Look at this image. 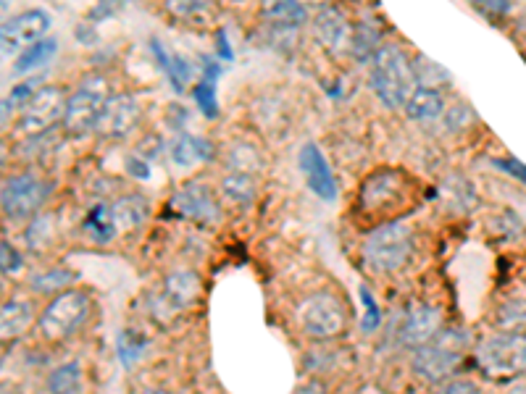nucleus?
Listing matches in <instances>:
<instances>
[{
  "label": "nucleus",
  "mask_w": 526,
  "mask_h": 394,
  "mask_svg": "<svg viewBox=\"0 0 526 394\" xmlns=\"http://www.w3.org/2000/svg\"><path fill=\"white\" fill-rule=\"evenodd\" d=\"M371 87L384 108L390 111L406 108L411 92L416 90L413 58H408L406 50L398 45H382L371 61Z\"/></svg>",
  "instance_id": "nucleus-1"
},
{
  "label": "nucleus",
  "mask_w": 526,
  "mask_h": 394,
  "mask_svg": "<svg viewBox=\"0 0 526 394\" xmlns=\"http://www.w3.org/2000/svg\"><path fill=\"white\" fill-rule=\"evenodd\" d=\"M477 368L490 381H513L526 373V334L524 331H498L482 339L474 350Z\"/></svg>",
  "instance_id": "nucleus-2"
},
{
  "label": "nucleus",
  "mask_w": 526,
  "mask_h": 394,
  "mask_svg": "<svg viewBox=\"0 0 526 394\" xmlns=\"http://www.w3.org/2000/svg\"><path fill=\"white\" fill-rule=\"evenodd\" d=\"M413 255V229L406 221H390L366 237L363 258L377 274H395L411 261Z\"/></svg>",
  "instance_id": "nucleus-3"
},
{
  "label": "nucleus",
  "mask_w": 526,
  "mask_h": 394,
  "mask_svg": "<svg viewBox=\"0 0 526 394\" xmlns=\"http://www.w3.org/2000/svg\"><path fill=\"white\" fill-rule=\"evenodd\" d=\"M469 345L466 334L458 329H442L429 345L413 350L411 368L419 379L437 384L453 376V371L463 363V350Z\"/></svg>",
  "instance_id": "nucleus-4"
},
{
  "label": "nucleus",
  "mask_w": 526,
  "mask_h": 394,
  "mask_svg": "<svg viewBox=\"0 0 526 394\" xmlns=\"http://www.w3.org/2000/svg\"><path fill=\"white\" fill-rule=\"evenodd\" d=\"M298 324L313 339H337L348 329V313L340 297L329 292L308 295L298 308Z\"/></svg>",
  "instance_id": "nucleus-5"
},
{
  "label": "nucleus",
  "mask_w": 526,
  "mask_h": 394,
  "mask_svg": "<svg viewBox=\"0 0 526 394\" xmlns=\"http://www.w3.org/2000/svg\"><path fill=\"white\" fill-rule=\"evenodd\" d=\"M66 95L61 87H40L32 95L27 106L22 108L19 124H16V134L24 140H35V137H45L50 129L64 124L66 113Z\"/></svg>",
  "instance_id": "nucleus-6"
},
{
  "label": "nucleus",
  "mask_w": 526,
  "mask_h": 394,
  "mask_svg": "<svg viewBox=\"0 0 526 394\" xmlns=\"http://www.w3.org/2000/svg\"><path fill=\"white\" fill-rule=\"evenodd\" d=\"M108 98H111V95H108V87L100 77H90L87 82H82L79 90L74 92V95H69V100H66L64 124H61L64 132L74 134V137L95 132L100 113H103V106H106Z\"/></svg>",
  "instance_id": "nucleus-7"
},
{
  "label": "nucleus",
  "mask_w": 526,
  "mask_h": 394,
  "mask_svg": "<svg viewBox=\"0 0 526 394\" xmlns=\"http://www.w3.org/2000/svg\"><path fill=\"white\" fill-rule=\"evenodd\" d=\"M87 313H90V300H87L85 292L69 289V292H61V295L53 297V303L43 310L37 326H40V334L56 345V342H64L66 337H72L74 331L82 326Z\"/></svg>",
  "instance_id": "nucleus-8"
},
{
  "label": "nucleus",
  "mask_w": 526,
  "mask_h": 394,
  "mask_svg": "<svg viewBox=\"0 0 526 394\" xmlns=\"http://www.w3.org/2000/svg\"><path fill=\"white\" fill-rule=\"evenodd\" d=\"M50 184L40 182L32 174H16L8 176L3 182V213L11 221H29L32 216H37V211L43 208V203L48 200Z\"/></svg>",
  "instance_id": "nucleus-9"
},
{
  "label": "nucleus",
  "mask_w": 526,
  "mask_h": 394,
  "mask_svg": "<svg viewBox=\"0 0 526 394\" xmlns=\"http://www.w3.org/2000/svg\"><path fill=\"white\" fill-rule=\"evenodd\" d=\"M53 27L50 16L40 8H32V11H24V14L14 16L3 22L0 29V45H3V56H19L22 50L32 48L35 43L45 40Z\"/></svg>",
  "instance_id": "nucleus-10"
},
{
  "label": "nucleus",
  "mask_w": 526,
  "mask_h": 394,
  "mask_svg": "<svg viewBox=\"0 0 526 394\" xmlns=\"http://www.w3.org/2000/svg\"><path fill=\"white\" fill-rule=\"evenodd\" d=\"M140 116H143V106L135 95H127V92L111 95L100 113L95 134H100L103 140H121L140 124Z\"/></svg>",
  "instance_id": "nucleus-11"
},
{
  "label": "nucleus",
  "mask_w": 526,
  "mask_h": 394,
  "mask_svg": "<svg viewBox=\"0 0 526 394\" xmlns=\"http://www.w3.org/2000/svg\"><path fill=\"white\" fill-rule=\"evenodd\" d=\"M353 35L356 27L335 6H321L313 16V37L319 40L321 48H327L335 56L353 53Z\"/></svg>",
  "instance_id": "nucleus-12"
},
{
  "label": "nucleus",
  "mask_w": 526,
  "mask_h": 394,
  "mask_svg": "<svg viewBox=\"0 0 526 394\" xmlns=\"http://www.w3.org/2000/svg\"><path fill=\"white\" fill-rule=\"evenodd\" d=\"M171 211L198 224H216L221 216L214 192L203 182H187L185 187H179L171 197Z\"/></svg>",
  "instance_id": "nucleus-13"
},
{
  "label": "nucleus",
  "mask_w": 526,
  "mask_h": 394,
  "mask_svg": "<svg viewBox=\"0 0 526 394\" xmlns=\"http://www.w3.org/2000/svg\"><path fill=\"white\" fill-rule=\"evenodd\" d=\"M440 331H442L440 308H432V305H416L413 310H408L406 321L400 326V345L408 347V350H419V347L429 345Z\"/></svg>",
  "instance_id": "nucleus-14"
},
{
  "label": "nucleus",
  "mask_w": 526,
  "mask_h": 394,
  "mask_svg": "<svg viewBox=\"0 0 526 394\" xmlns=\"http://www.w3.org/2000/svg\"><path fill=\"white\" fill-rule=\"evenodd\" d=\"M300 169L306 174V182L311 187V192L321 197V200H327L332 203L337 197V182L335 176H332V169H329L327 158L319 150V145H313V142H306L303 148H300Z\"/></svg>",
  "instance_id": "nucleus-15"
},
{
  "label": "nucleus",
  "mask_w": 526,
  "mask_h": 394,
  "mask_svg": "<svg viewBox=\"0 0 526 394\" xmlns=\"http://www.w3.org/2000/svg\"><path fill=\"white\" fill-rule=\"evenodd\" d=\"M200 295V279L192 271H174L166 276L164 289H161V303L169 305L171 313L190 308Z\"/></svg>",
  "instance_id": "nucleus-16"
},
{
  "label": "nucleus",
  "mask_w": 526,
  "mask_h": 394,
  "mask_svg": "<svg viewBox=\"0 0 526 394\" xmlns=\"http://www.w3.org/2000/svg\"><path fill=\"white\" fill-rule=\"evenodd\" d=\"M171 161L179 169H190V166H198V163H208L214 161V145L206 140V137H195V134L179 132L177 140L171 142L169 148Z\"/></svg>",
  "instance_id": "nucleus-17"
},
{
  "label": "nucleus",
  "mask_w": 526,
  "mask_h": 394,
  "mask_svg": "<svg viewBox=\"0 0 526 394\" xmlns=\"http://www.w3.org/2000/svg\"><path fill=\"white\" fill-rule=\"evenodd\" d=\"M150 50H153L156 64L161 66V71H164L166 79H169V85L174 87V92L182 95V92L190 87V79H192V69L185 61V56H179V53H174L171 48H166L158 37H150Z\"/></svg>",
  "instance_id": "nucleus-18"
},
{
  "label": "nucleus",
  "mask_w": 526,
  "mask_h": 394,
  "mask_svg": "<svg viewBox=\"0 0 526 394\" xmlns=\"http://www.w3.org/2000/svg\"><path fill=\"white\" fill-rule=\"evenodd\" d=\"M221 79V61L211 56H203V74H200V82L192 87V98L198 103L200 113L206 119H216L219 116V98H216V85Z\"/></svg>",
  "instance_id": "nucleus-19"
},
{
  "label": "nucleus",
  "mask_w": 526,
  "mask_h": 394,
  "mask_svg": "<svg viewBox=\"0 0 526 394\" xmlns=\"http://www.w3.org/2000/svg\"><path fill=\"white\" fill-rule=\"evenodd\" d=\"M263 16L277 32H298L308 22L306 6L298 0H263Z\"/></svg>",
  "instance_id": "nucleus-20"
},
{
  "label": "nucleus",
  "mask_w": 526,
  "mask_h": 394,
  "mask_svg": "<svg viewBox=\"0 0 526 394\" xmlns=\"http://www.w3.org/2000/svg\"><path fill=\"white\" fill-rule=\"evenodd\" d=\"M403 111H406V116L411 121L432 124V121L445 116V98H442V92L434 90V87H416Z\"/></svg>",
  "instance_id": "nucleus-21"
},
{
  "label": "nucleus",
  "mask_w": 526,
  "mask_h": 394,
  "mask_svg": "<svg viewBox=\"0 0 526 394\" xmlns=\"http://www.w3.org/2000/svg\"><path fill=\"white\" fill-rule=\"evenodd\" d=\"M32 305L24 303V300H6L3 303V310H0V334L3 339H16L19 334L29 329L32 324Z\"/></svg>",
  "instance_id": "nucleus-22"
},
{
  "label": "nucleus",
  "mask_w": 526,
  "mask_h": 394,
  "mask_svg": "<svg viewBox=\"0 0 526 394\" xmlns=\"http://www.w3.org/2000/svg\"><path fill=\"white\" fill-rule=\"evenodd\" d=\"M82 226H85V232L90 234L95 242H100V245L111 242L116 234H119V226H116V216H114V205H108V203L93 205V211L87 213V219Z\"/></svg>",
  "instance_id": "nucleus-23"
},
{
  "label": "nucleus",
  "mask_w": 526,
  "mask_h": 394,
  "mask_svg": "<svg viewBox=\"0 0 526 394\" xmlns=\"http://www.w3.org/2000/svg\"><path fill=\"white\" fill-rule=\"evenodd\" d=\"M56 50H58L56 37H45V40L35 43L32 48L22 50L14 61V74L16 77H27V74H32L35 69L48 64L50 58L56 56Z\"/></svg>",
  "instance_id": "nucleus-24"
},
{
  "label": "nucleus",
  "mask_w": 526,
  "mask_h": 394,
  "mask_svg": "<svg viewBox=\"0 0 526 394\" xmlns=\"http://www.w3.org/2000/svg\"><path fill=\"white\" fill-rule=\"evenodd\" d=\"M77 282V274L69 271V268H50V271H43V274L32 276L29 282V289L37 292V295H61V292H69V287Z\"/></svg>",
  "instance_id": "nucleus-25"
},
{
  "label": "nucleus",
  "mask_w": 526,
  "mask_h": 394,
  "mask_svg": "<svg viewBox=\"0 0 526 394\" xmlns=\"http://www.w3.org/2000/svg\"><path fill=\"white\" fill-rule=\"evenodd\" d=\"M221 195L227 197L229 203L250 205L256 197V179H253V174L232 171L221 179Z\"/></svg>",
  "instance_id": "nucleus-26"
},
{
  "label": "nucleus",
  "mask_w": 526,
  "mask_h": 394,
  "mask_svg": "<svg viewBox=\"0 0 526 394\" xmlns=\"http://www.w3.org/2000/svg\"><path fill=\"white\" fill-rule=\"evenodd\" d=\"M114 216H116V226L121 229H135L145 221L148 216V203L143 200V195H127L116 200L114 205Z\"/></svg>",
  "instance_id": "nucleus-27"
},
{
  "label": "nucleus",
  "mask_w": 526,
  "mask_h": 394,
  "mask_svg": "<svg viewBox=\"0 0 526 394\" xmlns=\"http://www.w3.org/2000/svg\"><path fill=\"white\" fill-rule=\"evenodd\" d=\"M50 394H82V366L64 363L48 376Z\"/></svg>",
  "instance_id": "nucleus-28"
},
{
  "label": "nucleus",
  "mask_w": 526,
  "mask_h": 394,
  "mask_svg": "<svg viewBox=\"0 0 526 394\" xmlns=\"http://www.w3.org/2000/svg\"><path fill=\"white\" fill-rule=\"evenodd\" d=\"M413 77H416V87H440L450 85V74L442 69L440 64L429 61L427 56H416L413 58Z\"/></svg>",
  "instance_id": "nucleus-29"
},
{
  "label": "nucleus",
  "mask_w": 526,
  "mask_h": 394,
  "mask_svg": "<svg viewBox=\"0 0 526 394\" xmlns=\"http://www.w3.org/2000/svg\"><path fill=\"white\" fill-rule=\"evenodd\" d=\"M148 350V339L140 331L124 329L119 334V345H116V355H119L121 366L132 368L137 360L143 358V352Z\"/></svg>",
  "instance_id": "nucleus-30"
},
{
  "label": "nucleus",
  "mask_w": 526,
  "mask_h": 394,
  "mask_svg": "<svg viewBox=\"0 0 526 394\" xmlns=\"http://www.w3.org/2000/svg\"><path fill=\"white\" fill-rule=\"evenodd\" d=\"M379 48H382V43H379L377 29L366 22L358 24L356 35H353V56H356L358 61H374Z\"/></svg>",
  "instance_id": "nucleus-31"
},
{
  "label": "nucleus",
  "mask_w": 526,
  "mask_h": 394,
  "mask_svg": "<svg viewBox=\"0 0 526 394\" xmlns=\"http://www.w3.org/2000/svg\"><path fill=\"white\" fill-rule=\"evenodd\" d=\"M498 329L500 331H524L526 329V303L524 300H511L498 310Z\"/></svg>",
  "instance_id": "nucleus-32"
},
{
  "label": "nucleus",
  "mask_w": 526,
  "mask_h": 394,
  "mask_svg": "<svg viewBox=\"0 0 526 394\" xmlns=\"http://www.w3.org/2000/svg\"><path fill=\"white\" fill-rule=\"evenodd\" d=\"M466 3L477 8L490 22H500L513 11V0H466Z\"/></svg>",
  "instance_id": "nucleus-33"
},
{
  "label": "nucleus",
  "mask_w": 526,
  "mask_h": 394,
  "mask_svg": "<svg viewBox=\"0 0 526 394\" xmlns=\"http://www.w3.org/2000/svg\"><path fill=\"white\" fill-rule=\"evenodd\" d=\"M37 90H40V87H37L35 79H27V82H22V85H16L14 90H11V95L3 100V119L8 116V111H14V108H19V106L22 108L27 106Z\"/></svg>",
  "instance_id": "nucleus-34"
},
{
  "label": "nucleus",
  "mask_w": 526,
  "mask_h": 394,
  "mask_svg": "<svg viewBox=\"0 0 526 394\" xmlns=\"http://www.w3.org/2000/svg\"><path fill=\"white\" fill-rule=\"evenodd\" d=\"M214 0H164L166 11L177 19H190V16L203 14Z\"/></svg>",
  "instance_id": "nucleus-35"
},
{
  "label": "nucleus",
  "mask_w": 526,
  "mask_h": 394,
  "mask_svg": "<svg viewBox=\"0 0 526 394\" xmlns=\"http://www.w3.org/2000/svg\"><path fill=\"white\" fill-rule=\"evenodd\" d=\"M361 300H363V331H377L379 324H382V313H379L369 287H361Z\"/></svg>",
  "instance_id": "nucleus-36"
},
{
  "label": "nucleus",
  "mask_w": 526,
  "mask_h": 394,
  "mask_svg": "<svg viewBox=\"0 0 526 394\" xmlns=\"http://www.w3.org/2000/svg\"><path fill=\"white\" fill-rule=\"evenodd\" d=\"M0 258H3V261H0V266H3V276H14L22 271L24 266L22 255H19V250H16L8 240L0 242Z\"/></svg>",
  "instance_id": "nucleus-37"
},
{
  "label": "nucleus",
  "mask_w": 526,
  "mask_h": 394,
  "mask_svg": "<svg viewBox=\"0 0 526 394\" xmlns=\"http://www.w3.org/2000/svg\"><path fill=\"white\" fill-rule=\"evenodd\" d=\"M50 237H53V232H50L48 216H37V219H32V226H29L27 232L29 247H43Z\"/></svg>",
  "instance_id": "nucleus-38"
},
{
  "label": "nucleus",
  "mask_w": 526,
  "mask_h": 394,
  "mask_svg": "<svg viewBox=\"0 0 526 394\" xmlns=\"http://www.w3.org/2000/svg\"><path fill=\"white\" fill-rule=\"evenodd\" d=\"M492 166H495V169H500V171H505L508 176H513L516 182L526 184V166L521 161H516L513 155L511 158H498V161H492Z\"/></svg>",
  "instance_id": "nucleus-39"
},
{
  "label": "nucleus",
  "mask_w": 526,
  "mask_h": 394,
  "mask_svg": "<svg viewBox=\"0 0 526 394\" xmlns=\"http://www.w3.org/2000/svg\"><path fill=\"white\" fill-rule=\"evenodd\" d=\"M434 394H482V389H479L474 381L453 379V381H445V384H442Z\"/></svg>",
  "instance_id": "nucleus-40"
},
{
  "label": "nucleus",
  "mask_w": 526,
  "mask_h": 394,
  "mask_svg": "<svg viewBox=\"0 0 526 394\" xmlns=\"http://www.w3.org/2000/svg\"><path fill=\"white\" fill-rule=\"evenodd\" d=\"M129 3H132V0H98L93 19H108V16L119 14L121 8H127Z\"/></svg>",
  "instance_id": "nucleus-41"
},
{
  "label": "nucleus",
  "mask_w": 526,
  "mask_h": 394,
  "mask_svg": "<svg viewBox=\"0 0 526 394\" xmlns=\"http://www.w3.org/2000/svg\"><path fill=\"white\" fill-rule=\"evenodd\" d=\"M127 171L132 176H135V179H148V176H150V161H148V158H143V155H140V153L129 155V158H127Z\"/></svg>",
  "instance_id": "nucleus-42"
},
{
  "label": "nucleus",
  "mask_w": 526,
  "mask_h": 394,
  "mask_svg": "<svg viewBox=\"0 0 526 394\" xmlns=\"http://www.w3.org/2000/svg\"><path fill=\"white\" fill-rule=\"evenodd\" d=\"M292 394H327V387H324V384H319V381H308V384L298 387Z\"/></svg>",
  "instance_id": "nucleus-43"
},
{
  "label": "nucleus",
  "mask_w": 526,
  "mask_h": 394,
  "mask_svg": "<svg viewBox=\"0 0 526 394\" xmlns=\"http://www.w3.org/2000/svg\"><path fill=\"white\" fill-rule=\"evenodd\" d=\"M216 43H219V58H224V61H232V50H229L227 35H224V32L216 35Z\"/></svg>",
  "instance_id": "nucleus-44"
},
{
  "label": "nucleus",
  "mask_w": 526,
  "mask_h": 394,
  "mask_svg": "<svg viewBox=\"0 0 526 394\" xmlns=\"http://www.w3.org/2000/svg\"><path fill=\"white\" fill-rule=\"evenodd\" d=\"M298 3H303V6H329V0H298Z\"/></svg>",
  "instance_id": "nucleus-45"
},
{
  "label": "nucleus",
  "mask_w": 526,
  "mask_h": 394,
  "mask_svg": "<svg viewBox=\"0 0 526 394\" xmlns=\"http://www.w3.org/2000/svg\"><path fill=\"white\" fill-rule=\"evenodd\" d=\"M143 394H179V392H166V389H148V392Z\"/></svg>",
  "instance_id": "nucleus-46"
}]
</instances>
